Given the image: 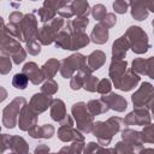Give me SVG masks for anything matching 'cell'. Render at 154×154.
I'll return each mask as SVG.
<instances>
[{
  "label": "cell",
  "mask_w": 154,
  "mask_h": 154,
  "mask_svg": "<svg viewBox=\"0 0 154 154\" xmlns=\"http://www.w3.org/2000/svg\"><path fill=\"white\" fill-rule=\"evenodd\" d=\"M20 29L24 36V42L26 43V51L31 55H37L41 52V45L37 40L38 36V28H37V19L35 17V11L31 13L24 14L20 22Z\"/></svg>",
  "instance_id": "6da1fadb"
},
{
  "label": "cell",
  "mask_w": 154,
  "mask_h": 154,
  "mask_svg": "<svg viewBox=\"0 0 154 154\" xmlns=\"http://www.w3.org/2000/svg\"><path fill=\"white\" fill-rule=\"evenodd\" d=\"M122 122L123 119L119 117H111L106 122H96L91 132L101 146H108L113 136L120 130Z\"/></svg>",
  "instance_id": "7a4b0ae2"
},
{
  "label": "cell",
  "mask_w": 154,
  "mask_h": 154,
  "mask_svg": "<svg viewBox=\"0 0 154 154\" xmlns=\"http://www.w3.org/2000/svg\"><path fill=\"white\" fill-rule=\"evenodd\" d=\"M0 49L2 52V54H7L12 58L13 63L19 65L20 63H23L26 58V52L25 49L20 46L19 41L17 38H14L13 36H11L10 34L6 32L5 29L1 28V46Z\"/></svg>",
  "instance_id": "3957f363"
},
{
  "label": "cell",
  "mask_w": 154,
  "mask_h": 154,
  "mask_svg": "<svg viewBox=\"0 0 154 154\" xmlns=\"http://www.w3.org/2000/svg\"><path fill=\"white\" fill-rule=\"evenodd\" d=\"M60 75L64 78H71L77 71L91 73L93 71L88 66L87 58L81 53H75L60 61Z\"/></svg>",
  "instance_id": "277c9868"
},
{
  "label": "cell",
  "mask_w": 154,
  "mask_h": 154,
  "mask_svg": "<svg viewBox=\"0 0 154 154\" xmlns=\"http://www.w3.org/2000/svg\"><path fill=\"white\" fill-rule=\"evenodd\" d=\"M72 117L76 122L77 129L81 130L83 134H89L93 131L94 128V120H93V114L89 112L88 106L85 102H76L73 103L71 108Z\"/></svg>",
  "instance_id": "5b68a950"
},
{
  "label": "cell",
  "mask_w": 154,
  "mask_h": 154,
  "mask_svg": "<svg viewBox=\"0 0 154 154\" xmlns=\"http://www.w3.org/2000/svg\"><path fill=\"white\" fill-rule=\"evenodd\" d=\"M128 41L130 43V48L136 54H143L149 49V41L146 31L136 25H131L125 31Z\"/></svg>",
  "instance_id": "8992f818"
},
{
  "label": "cell",
  "mask_w": 154,
  "mask_h": 154,
  "mask_svg": "<svg viewBox=\"0 0 154 154\" xmlns=\"http://www.w3.org/2000/svg\"><path fill=\"white\" fill-rule=\"evenodd\" d=\"M65 26V20L63 17H55L48 23H45L40 29H38V36L37 40L40 41L41 45L48 46L54 42L58 32L63 30Z\"/></svg>",
  "instance_id": "52a82bcc"
},
{
  "label": "cell",
  "mask_w": 154,
  "mask_h": 154,
  "mask_svg": "<svg viewBox=\"0 0 154 154\" xmlns=\"http://www.w3.org/2000/svg\"><path fill=\"white\" fill-rule=\"evenodd\" d=\"M26 105V100L24 97L13 99L4 109H2V125L7 129H12L18 124V117L22 108Z\"/></svg>",
  "instance_id": "ba28073f"
},
{
  "label": "cell",
  "mask_w": 154,
  "mask_h": 154,
  "mask_svg": "<svg viewBox=\"0 0 154 154\" xmlns=\"http://www.w3.org/2000/svg\"><path fill=\"white\" fill-rule=\"evenodd\" d=\"M58 137L63 142L70 141H84V135L81 130L73 128V118L66 116L60 122V128L58 129Z\"/></svg>",
  "instance_id": "9c48e42d"
},
{
  "label": "cell",
  "mask_w": 154,
  "mask_h": 154,
  "mask_svg": "<svg viewBox=\"0 0 154 154\" xmlns=\"http://www.w3.org/2000/svg\"><path fill=\"white\" fill-rule=\"evenodd\" d=\"M152 117L149 114V111L147 107H135V109L126 114V117L123 119L125 125H148L150 124Z\"/></svg>",
  "instance_id": "30bf717a"
},
{
  "label": "cell",
  "mask_w": 154,
  "mask_h": 154,
  "mask_svg": "<svg viewBox=\"0 0 154 154\" xmlns=\"http://www.w3.org/2000/svg\"><path fill=\"white\" fill-rule=\"evenodd\" d=\"M153 91V85L149 82H143L141 87L131 95V101L134 103V107H147L150 101Z\"/></svg>",
  "instance_id": "8fae6325"
},
{
  "label": "cell",
  "mask_w": 154,
  "mask_h": 154,
  "mask_svg": "<svg viewBox=\"0 0 154 154\" xmlns=\"http://www.w3.org/2000/svg\"><path fill=\"white\" fill-rule=\"evenodd\" d=\"M37 125V113L29 106L25 105L18 117V126L23 131H28L29 129Z\"/></svg>",
  "instance_id": "7c38bea8"
},
{
  "label": "cell",
  "mask_w": 154,
  "mask_h": 154,
  "mask_svg": "<svg viewBox=\"0 0 154 154\" xmlns=\"http://www.w3.org/2000/svg\"><path fill=\"white\" fill-rule=\"evenodd\" d=\"M140 79H141V77L138 76L137 72H135L132 69H128L125 71V73L119 78V81L117 83H114V87L119 90L129 91V90L134 89L140 83Z\"/></svg>",
  "instance_id": "4fadbf2b"
},
{
  "label": "cell",
  "mask_w": 154,
  "mask_h": 154,
  "mask_svg": "<svg viewBox=\"0 0 154 154\" xmlns=\"http://www.w3.org/2000/svg\"><path fill=\"white\" fill-rule=\"evenodd\" d=\"M52 101H53V99L49 95H46V94H43L41 91V93H36V94H34L31 96L30 102H29V106L37 114H40V113L45 112L46 109H48V107H51Z\"/></svg>",
  "instance_id": "5bb4252c"
},
{
  "label": "cell",
  "mask_w": 154,
  "mask_h": 154,
  "mask_svg": "<svg viewBox=\"0 0 154 154\" xmlns=\"http://www.w3.org/2000/svg\"><path fill=\"white\" fill-rule=\"evenodd\" d=\"M101 100L109 107V109H113L117 112H124L128 107L126 100L122 95H118L116 93L109 91L108 94H105L103 96H101Z\"/></svg>",
  "instance_id": "9a60e30c"
},
{
  "label": "cell",
  "mask_w": 154,
  "mask_h": 154,
  "mask_svg": "<svg viewBox=\"0 0 154 154\" xmlns=\"http://www.w3.org/2000/svg\"><path fill=\"white\" fill-rule=\"evenodd\" d=\"M122 140L124 142H126L128 144L132 146L135 148L136 152H140L142 149L143 146V138H142V132L141 131H136L132 129H124L122 131Z\"/></svg>",
  "instance_id": "2e32d148"
},
{
  "label": "cell",
  "mask_w": 154,
  "mask_h": 154,
  "mask_svg": "<svg viewBox=\"0 0 154 154\" xmlns=\"http://www.w3.org/2000/svg\"><path fill=\"white\" fill-rule=\"evenodd\" d=\"M22 72H24V73L28 76L29 81H30L32 84H35V85L42 83L43 79L46 78L45 75H43L42 69H40L34 61H29V63H26V64L23 66Z\"/></svg>",
  "instance_id": "e0dca14e"
},
{
  "label": "cell",
  "mask_w": 154,
  "mask_h": 154,
  "mask_svg": "<svg viewBox=\"0 0 154 154\" xmlns=\"http://www.w3.org/2000/svg\"><path fill=\"white\" fill-rule=\"evenodd\" d=\"M128 70V63L123 59H112L109 69H108V76L111 77V81L114 83H117L119 81V78L125 73V71Z\"/></svg>",
  "instance_id": "ac0fdd59"
},
{
  "label": "cell",
  "mask_w": 154,
  "mask_h": 154,
  "mask_svg": "<svg viewBox=\"0 0 154 154\" xmlns=\"http://www.w3.org/2000/svg\"><path fill=\"white\" fill-rule=\"evenodd\" d=\"M129 48L130 43L128 41L126 35L124 34L123 36L117 38L112 45V59H124Z\"/></svg>",
  "instance_id": "d6986e66"
},
{
  "label": "cell",
  "mask_w": 154,
  "mask_h": 154,
  "mask_svg": "<svg viewBox=\"0 0 154 154\" xmlns=\"http://www.w3.org/2000/svg\"><path fill=\"white\" fill-rule=\"evenodd\" d=\"M149 14L147 0H134L131 4V17L136 20H144Z\"/></svg>",
  "instance_id": "ffe728a7"
},
{
  "label": "cell",
  "mask_w": 154,
  "mask_h": 154,
  "mask_svg": "<svg viewBox=\"0 0 154 154\" xmlns=\"http://www.w3.org/2000/svg\"><path fill=\"white\" fill-rule=\"evenodd\" d=\"M90 41L96 43V45H103L108 40V28H106L103 24L100 22L93 28L90 32Z\"/></svg>",
  "instance_id": "44dd1931"
},
{
  "label": "cell",
  "mask_w": 154,
  "mask_h": 154,
  "mask_svg": "<svg viewBox=\"0 0 154 154\" xmlns=\"http://www.w3.org/2000/svg\"><path fill=\"white\" fill-rule=\"evenodd\" d=\"M54 126L51 124H43L41 126L35 125L28 130V134L32 138H51L54 135Z\"/></svg>",
  "instance_id": "7402d4cb"
},
{
  "label": "cell",
  "mask_w": 154,
  "mask_h": 154,
  "mask_svg": "<svg viewBox=\"0 0 154 154\" xmlns=\"http://www.w3.org/2000/svg\"><path fill=\"white\" fill-rule=\"evenodd\" d=\"M66 107L63 100L60 99H53L51 105V117L54 122H61L66 117Z\"/></svg>",
  "instance_id": "603a6c76"
},
{
  "label": "cell",
  "mask_w": 154,
  "mask_h": 154,
  "mask_svg": "<svg viewBox=\"0 0 154 154\" xmlns=\"http://www.w3.org/2000/svg\"><path fill=\"white\" fill-rule=\"evenodd\" d=\"M70 34H71V51H77L79 48H83L90 42V37L84 31H72Z\"/></svg>",
  "instance_id": "cb8c5ba5"
},
{
  "label": "cell",
  "mask_w": 154,
  "mask_h": 154,
  "mask_svg": "<svg viewBox=\"0 0 154 154\" xmlns=\"http://www.w3.org/2000/svg\"><path fill=\"white\" fill-rule=\"evenodd\" d=\"M87 63L91 71L99 70L106 63V54L102 51H94L88 55Z\"/></svg>",
  "instance_id": "d4e9b609"
},
{
  "label": "cell",
  "mask_w": 154,
  "mask_h": 154,
  "mask_svg": "<svg viewBox=\"0 0 154 154\" xmlns=\"http://www.w3.org/2000/svg\"><path fill=\"white\" fill-rule=\"evenodd\" d=\"M89 24V19L88 16H79L75 19L67 20L65 23V29H67V31L72 32V31H84V29L87 28V25Z\"/></svg>",
  "instance_id": "484cf974"
},
{
  "label": "cell",
  "mask_w": 154,
  "mask_h": 154,
  "mask_svg": "<svg viewBox=\"0 0 154 154\" xmlns=\"http://www.w3.org/2000/svg\"><path fill=\"white\" fill-rule=\"evenodd\" d=\"M42 71H43V75L46 77V79H51L55 76V73L60 70V61L58 59H48L43 65H42Z\"/></svg>",
  "instance_id": "4316f807"
},
{
  "label": "cell",
  "mask_w": 154,
  "mask_h": 154,
  "mask_svg": "<svg viewBox=\"0 0 154 154\" xmlns=\"http://www.w3.org/2000/svg\"><path fill=\"white\" fill-rule=\"evenodd\" d=\"M70 7L75 16H88L91 13V10L89 7V4L87 0H72L70 4Z\"/></svg>",
  "instance_id": "83f0119b"
},
{
  "label": "cell",
  "mask_w": 154,
  "mask_h": 154,
  "mask_svg": "<svg viewBox=\"0 0 154 154\" xmlns=\"http://www.w3.org/2000/svg\"><path fill=\"white\" fill-rule=\"evenodd\" d=\"M10 150L12 153H28L29 147L26 141L20 136H11Z\"/></svg>",
  "instance_id": "f1b7e54d"
},
{
  "label": "cell",
  "mask_w": 154,
  "mask_h": 154,
  "mask_svg": "<svg viewBox=\"0 0 154 154\" xmlns=\"http://www.w3.org/2000/svg\"><path fill=\"white\" fill-rule=\"evenodd\" d=\"M54 43L61 49L71 51V34L67 30H60L54 40Z\"/></svg>",
  "instance_id": "f546056e"
},
{
  "label": "cell",
  "mask_w": 154,
  "mask_h": 154,
  "mask_svg": "<svg viewBox=\"0 0 154 154\" xmlns=\"http://www.w3.org/2000/svg\"><path fill=\"white\" fill-rule=\"evenodd\" d=\"M88 109L89 112L93 114V116H99V114H102V113H106L109 107L100 99V100H90L88 103Z\"/></svg>",
  "instance_id": "4dcf8cb0"
},
{
  "label": "cell",
  "mask_w": 154,
  "mask_h": 154,
  "mask_svg": "<svg viewBox=\"0 0 154 154\" xmlns=\"http://www.w3.org/2000/svg\"><path fill=\"white\" fill-rule=\"evenodd\" d=\"M88 75L83 71H77L72 77H71V81H70V87L72 90H78L81 89L83 85H84V76Z\"/></svg>",
  "instance_id": "1f68e13d"
},
{
  "label": "cell",
  "mask_w": 154,
  "mask_h": 154,
  "mask_svg": "<svg viewBox=\"0 0 154 154\" xmlns=\"http://www.w3.org/2000/svg\"><path fill=\"white\" fill-rule=\"evenodd\" d=\"M29 83V78L28 76L24 73V72H20V73H16L12 78V85L16 88V89H25L26 85Z\"/></svg>",
  "instance_id": "d6a6232c"
},
{
  "label": "cell",
  "mask_w": 154,
  "mask_h": 154,
  "mask_svg": "<svg viewBox=\"0 0 154 154\" xmlns=\"http://www.w3.org/2000/svg\"><path fill=\"white\" fill-rule=\"evenodd\" d=\"M97 84H99V78L97 77L93 76L91 73H88V75L84 76V85H83V88L85 90L94 93L97 89Z\"/></svg>",
  "instance_id": "836d02e7"
},
{
  "label": "cell",
  "mask_w": 154,
  "mask_h": 154,
  "mask_svg": "<svg viewBox=\"0 0 154 154\" xmlns=\"http://www.w3.org/2000/svg\"><path fill=\"white\" fill-rule=\"evenodd\" d=\"M41 91H42L43 94H46V95L52 96V95H54V94L58 91V83H57L53 78L47 79V81L42 84V87H41Z\"/></svg>",
  "instance_id": "e575fe53"
},
{
  "label": "cell",
  "mask_w": 154,
  "mask_h": 154,
  "mask_svg": "<svg viewBox=\"0 0 154 154\" xmlns=\"http://www.w3.org/2000/svg\"><path fill=\"white\" fill-rule=\"evenodd\" d=\"M38 18H40V20L41 22H43V23H48V22H51L52 19H54L55 18V16H57V12L55 11H52V10H48V8H46V7H41V8H38Z\"/></svg>",
  "instance_id": "d590c367"
},
{
  "label": "cell",
  "mask_w": 154,
  "mask_h": 154,
  "mask_svg": "<svg viewBox=\"0 0 154 154\" xmlns=\"http://www.w3.org/2000/svg\"><path fill=\"white\" fill-rule=\"evenodd\" d=\"M134 0H116L113 2V10L116 13H119V14H123L128 11L129 6H131Z\"/></svg>",
  "instance_id": "8d00e7d4"
},
{
  "label": "cell",
  "mask_w": 154,
  "mask_h": 154,
  "mask_svg": "<svg viewBox=\"0 0 154 154\" xmlns=\"http://www.w3.org/2000/svg\"><path fill=\"white\" fill-rule=\"evenodd\" d=\"M142 132V138L144 143H154V124L144 125Z\"/></svg>",
  "instance_id": "74e56055"
},
{
  "label": "cell",
  "mask_w": 154,
  "mask_h": 154,
  "mask_svg": "<svg viewBox=\"0 0 154 154\" xmlns=\"http://www.w3.org/2000/svg\"><path fill=\"white\" fill-rule=\"evenodd\" d=\"M84 150V141H72V144L70 147H64L60 149V152L66 153H82Z\"/></svg>",
  "instance_id": "f35d334b"
},
{
  "label": "cell",
  "mask_w": 154,
  "mask_h": 154,
  "mask_svg": "<svg viewBox=\"0 0 154 154\" xmlns=\"http://www.w3.org/2000/svg\"><path fill=\"white\" fill-rule=\"evenodd\" d=\"M146 64H147V59L143 58H136L135 60H132V70L135 72H137L138 75H144L146 73Z\"/></svg>",
  "instance_id": "ab89813d"
},
{
  "label": "cell",
  "mask_w": 154,
  "mask_h": 154,
  "mask_svg": "<svg viewBox=\"0 0 154 154\" xmlns=\"http://www.w3.org/2000/svg\"><path fill=\"white\" fill-rule=\"evenodd\" d=\"M83 152H84V153H94V152H114V153H116L114 149H107V148L102 147L99 142H97V143H95V142H89V143L87 144V147L84 148Z\"/></svg>",
  "instance_id": "60d3db41"
},
{
  "label": "cell",
  "mask_w": 154,
  "mask_h": 154,
  "mask_svg": "<svg viewBox=\"0 0 154 154\" xmlns=\"http://www.w3.org/2000/svg\"><path fill=\"white\" fill-rule=\"evenodd\" d=\"M106 14H107L106 7H105L102 4H97V5H95V6L91 8V16H93L96 20H99V22H100Z\"/></svg>",
  "instance_id": "b9f144b4"
},
{
  "label": "cell",
  "mask_w": 154,
  "mask_h": 154,
  "mask_svg": "<svg viewBox=\"0 0 154 154\" xmlns=\"http://www.w3.org/2000/svg\"><path fill=\"white\" fill-rule=\"evenodd\" d=\"M12 69V61H11V58L10 55H2L0 58V72L1 75H6L11 71Z\"/></svg>",
  "instance_id": "7bdbcfd3"
},
{
  "label": "cell",
  "mask_w": 154,
  "mask_h": 154,
  "mask_svg": "<svg viewBox=\"0 0 154 154\" xmlns=\"http://www.w3.org/2000/svg\"><path fill=\"white\" fill-rule=\"evenodd\" d=\"M111 88H112V84H111V81L107 79V78H103L101 81H99V84H97V89L96 91L105 95V94H108L111 91Z\"/></svg>",
  "instance_id": "ee69618b"
},
{
  "label": "cell",
  "mask_w": 154,
  "mask_h": 154,
  "mask_svg": "<svg viewBox=\"0 0 154 154\" xmlns=\"http://www.w3.org/2000/svg\"><path fill=\"white\" fill-rule=\"evenodd\" d=\"M114 150H116V153H134V152H136L132 146L128 144V143L124 142V141L118 142V143L116 144V147H114Z\"/></svg>",
  "instance_id": "f6af8a7d"
},
{
  "label": "cell",
  "mask_w": 154,
  "mask_h": 154,
  "mask_svg": "<svg viewBox=\"0 0 154 154\" xmlns=\"http://www.w3.org/2000/svg\"><path fill=\"white\" fill-rule=\"evenodd\" d=\"M100 23L101 24H103L106 28H112V26H114V24L117 23V17H116V14L114 13H107L101 20H100Z\"/></svg>",
  "instance_id": "bcb514c9"
},
{
  "label": "cell",
  "mask_w": 154,
  "mask_h": 154,
  "mask_svg": "<svg viewBox=\"0 0 154 154\" xmlns=\"http://www.w3.org/2000/svg\"><path fill=\"white\" fill-rule=\"evenodd\" d=\"M60 4H61V0H45L42 6L48 8V10L58 12V10L60 8Z\"/></svg>",
  "instance_id": "7dc6e473"
},
{
  "label": "cell",
  "mask_w": 154,
  "mask_h": 154,
  "mask_svg": "<svg viewBox=\"0 0 154 154\" xmlns=\"http://www.w3.org/2000/svg\"><path fill=\"white\" fill-rule=\"evenodd\" d=\"M146 76L150 77L152 79H154V57H150L147 59V64H146Z\"/></svg>",
  "instance_id": "c3c4849f"
},
{
  "label": "cell",
  "mask_w": 154,
  "mask_h": 154,
  "mask_svg": "<svg viewBox=\"0 0 154 154\" xmlns=\"http://www.w3.org/2000/svg\"><path fill=\"white\" fill-rule=\"evenodd\" d=\"M23 17H24V14H23L22 12L14 11V12L10 13V16H8V22H10V24H20Z\"/></svg>",
  "instance_id": "681fc988"
},
{
  "label": "cell",
  "mask_w": 154,
  "mask_h": 154,
  "mask_svg": "<svg viewBox=\"0 0 154 154\" xmlns=\"http://www.w3.org/2000/svg\"><path fill=\"white\" fill-rule=\"evenodd\" d=\"M58 14H59L60 17H63V18H66V19H70V18H72V17L75 16L73 12H72V10H71V7H70V5L59 8V10H58Z\"/></svg>",
  "instance_id": "f907efd6"
},
{
  "label": "cell",
  "mask_w": 154,
  "mask_h": 154,
  "mask_svg": "<svg viewBox=\"0 0 154 154\" xmlns=\"http://www.w3.org/2000/svg\"><path fill=\"white\" fill-rule=\"evenodd\" d=\"M10 142H11V136L2 134L1 135V149H0L1 153H4L6 149H10Z\"/></svg>",
  "instance_id": "816d5d0a"
},
{
  "label": "cell",
  "mask_w": 154,
  "mask_h": 154,
  "mask_svg": "<svg viewBox=\"0 0 154 154\" xmlns=\"http://www.w3.org/2000/svg\"><path fill=\"white\" fill-rule=\"evenodd\" d=\"M47 152H49V147L46 146V144H40L37 148H35V153L36 154L37 153H47Z\"/></svg>",
  "instance_id": "f5cc1de1"
},
{
  "label": "cell",
  "mask_w": 154,
  "mask_h": 154,
  "mask_svg": "<svg viewBox=\"0 0 154 154\" xmlns=\"http://www.w3.org/2000/svg\"><path fill=\"white\" fill-rule=\"evenodd\" d=\"M148 108L152 109V113H153V117H154V88H153V91H152V96H150V101H149Z\"/></svg>",
  "instance_id": "db71d44e"
},
{
  "label": "cell",
  "mask_w": 154,
  "mask_h": 154,
  "mask_svg": "<svg viewBox=\"0 0 154 154\" xmlns=\"http://www.w3.org/2000/svg\"><path fill=\"white\" fill-rule=\"evenodd\" d=\"M147 7H148V11L154 13V0H147Z\"/></svg>",
  "instance_id": "11a10c76"
},
{
  "label": "cell",
  "mask_w": 154,
  "mask_h": 154,
  "mask_svg": "<svg viewBox=\"0 0 154 154\" xmlns=\"http://www.w3.org/2000/svg\"><path fill=\"white\" fill-rule=\"evenodd\" d=\"M138 153H154V149L153 148H142Z\"/></svg>",
  "instance_id": "9f6ffc18"
},
{
  "label": "cell",
  "mask_w": 154,
  "mask_h": 154,
  "mask_svg": "<svg viewBox=\"0 0 154 154\" xmlns=\"http://www.w3.org/2000/svg\"><path fill=\"white\" fill-rule=\"evenodd\" d=\"M1 91H2V97H1V101H4V100L6 99V91H5V89H4V88H1Z\"/></svg>",
  "instance_id": "6f0895ef"
},
{
  "label": "cell",
  "mask_w": 154,
  "mask_h": 154,
  "mask_svg": "<svg viewBox=\"0 0 154 154\" xmlns=\"http://www.w3.org/2000/svg\"><path fill=\"white\" fill-rule=\"evenodd\" d=\"M152 26H153V34H154V19H153V22H152Z\"/></svg>",
  "instance_id": "680465c9"
},
{
  "label": "cell",
  "mask_w": 154,
  "mask_h": 154,
  "mask_svg": "<svg viewBox=\"0 0 154 154\" xmlns=\"http://www.w3.org/2000/svg\"><path fill=\"white\" fill-rule=\"evenodd\" d=\"M10 1H11V2H13V1H17V2H19V4H20V1H22V0H10Z\"/></svg>",
  "instance_id": "91938a15"
},
{
  "label": "cell",
  "mask_w": 154,
  "mask_h": 154,
  "mask_svg": "<svg viewBox=\"0 0 154 154\" xmlns=\"http://www.w3.org/2000/svg\"><path fill=\"white\" fill-rule=\"evenodd\" d=\"M31 1H36V0H31Z\"/></svg>",
  "instance_id": "94428289"
}]
</instances>
